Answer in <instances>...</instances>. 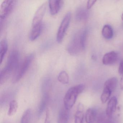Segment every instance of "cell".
Here are the masks:
<instances>
[{"label": "cell", "mask_w": 123, "mask_h": 123, "mask_svg": "<svg viewBox=\"0 0 123 123\" xmlns=\"http://www.w3.org/2000/svg\"><path fill=\"white\" fill-rule=\"evenodd\" d=\"M19 54L16 50L11 52L8 58L5 67L0 72V85H3L15 72L18 66Z\"/></svg>", "instance_id": "obj_1"}, {"label": "cell", "mask_w": 123, "mask_h": 123, "mask_svg": "<svg viewBox=\"0 0 123 123\" xmlns=\"http://www.w3.org/2000/svg\"><path fill=\"white\" fill-rule=\"evenodd\" d=\"M85 31H78L71 39L67 47L69 54L75 55L79 54L85 47Z\"/></svg>", "instance_id": "obj_2"}, {"label": "cell", "mask_w": 123, "mask_h": 123, "mask_svg": "<svg viewBox=\"0 0 123 123\" xmlns=\"http://www.w3.org/2000/svg\"><path fill=\"white\" fill-rule=\"evenodd\" d=\"M85 88V85L80 84L71 87L68 89L64 98V108L69 110L74 105L79 94L82 92Z\"/></svg>", "instance_id": "obj_3"}, {"label": "cell", "mask_w": 123, "mask_h": 123, "mask_svg": "<svg viewBox=\"0 0 123 123\" xmlns=\"http://www.w3.org/2000/svg\"><path fill=\"white\" fill-rule=\"evenodd\" d=\"M34 58V55L30 54L26 57L21 63L18 65L13 76V83H16L23 78L29 68Z\"/></svg>", "instance_id": "obj_4"}, {"label": "cell", "mask_w": 123, "mask_h": 123, "mask_svg": "<svg viewBox=\"0 0 123 123\" xmlns=\"http://www.w3.org/2000/svg\"><path fill=\"white\" fill-rule=\"evenodd\" d=\"M71 18V12H68L63 18L57 31L56 39L59 43L62 42L64 37L66 31L69 27Z\"/></svg>", "instance_id": "obj_5"}, {"label": "cell", "mask_w": 123, "mask_h": 123, "mask_svg": "<svg viewBox=\"0 0 123 123\" xmlns=\"http://www.w3.org/2000/svg\"><path fill=\"white\" fill-rule=\"evenodd\" d=\"M16 1L13 0H5L2 2L0 8V18L4 20L11 13L13 10Z\"/></svg>", "instance_id": "obj_6"}, {"label": "cell", "mask_w": 123, "mask_h": 123, "mask_svg": "<svg viewBox=\"0 0 123 123\" xmlns=\"http://www.w3.org/2000/svg\"><path fill=\"white\" fill-rule=\"evenodd\" d=\"M47 8V3H44L38 8L34 14L33 19V26L42 23L44 16L46 12Z\"/></svg>", "instance_id": "obj_7"}, {"label": "cell", "mask_w": 123, "mask_h": 123, "mask_svg": "<svg viewBox=\"0 0 123 123\" xmlns=\"http://www.w3.org/2000/svg\"><path fill=\"white\" fill-rule=\"evenodd\" d=\"M118 58V55L115 51H111L106 54L104 56L102 62L106 65H111L116 63Z\"/></svg>", "instance_id": "obj_8"}, {"label": "cell", "mask_w": 123, "mask_h": 123, "mask_svg": "<svg viewBox=\"0 0 123 123\" xmlns=\"http://www.w3.org/2000/svg\"><path fill=\"white\" fill-rule=\"evenodd\" d=\"M117 100L115 96L111 98L109 101L106 107V114L109 118H111L116 109Z\"/></svg>", "instance_id": "obj_9"}, {"label": "cell", "mask_w": 123, "mask_h": 123, "mask_svg": "<svg viewBox=\"0 0 123 123\" xmlns=\"http://www.w3.org/2000/svg\"><path fill=\"white\" fill-rule=\"evenodd\" d=\"M62 5V1L61 0H49V7L51 15H54L57 14L61 8Z\"/></svg>", "instance_id": "obj_10"}, {"label": "cell", "mask_w": 123, "mask_h": 123, "mask_svg": "<svg viewBox=\"0 0 123 123\" xmlns=\"http://www.w3.org/2000/svg\"><path fill=\"white\" fill-rule=\"evenodd\" d=\"M84 118V107L80 103L78 105L77 111L75 115L74 123H83Z\"/></svg>", "instance_id": "obj_11"}, {"label": "cell", "mask_w": 123, "mask_h": 123, "mask_svg": "<svg viewBox=\"0 0 123 123\" xmlns=\"http://www.w3.org/2000/svg\"><path fill=\"white\" fill-rule=\"evenodd\" d=\"M43 28L42 23L33 26V28L30 33L29 38L31 41L36 40L40 36Z\"/></svg>", "instance_id": "obj_12"}, {"label": "cell", "mask_w": 123, "mask_h": 123, "mask_svg": "<svg viewBox=\"0 0 123 123\" xmlns=\"http://www.w3.org/2000/svg\"><path fill=\"white\" fill-rule=\"evenodd\" d=\"M8 48L7 41L6 38L3 39L0 42V64H2Z\"/></svg>", "instance_id": "obj_13"}, {"label": "cell", "mask_w": 123, "mask_h": 123, "mask_svg": "<svg viewBox=\"0 0 123 123\" xmlns=\"http://www.w3.org/2000/svg\"><path fill=\"white\" fill-rule=\"evenodd\" d=\"M69 118V110L65 108L60 111L58 117L57 123H68Z\"/></svg>", "instance_id": "obj_14"}, {"label": "cell", "mask_w": 123, "mask_h": 123, "mask_svg": "<svg viewBox=\"0 0 123 123\" xmlns=\"http://www.w3.org/2000/svg\"><path fill=\"white\" fill-rule=\"evenodd\" d=\"M118 84V79L113 77L108 79L104 83V87L106 88L111 92L114 91L116 88Z\"/></svg>", "instance_id": "obj_15"}, {"label": "cell", "mask_w": 123, "mask_h": 123, "mask_svg": "<svg viewBox=\"0 0 123 123\" xmlns=\"http://www.w3.org/2000/svg\"><path fill=\"white\" fill-rule=\"evenodd\" d=\"M96 112L92 108H89L85 114V120L86 123H94L96 118Z\"/></svg>", "instance_id": "obj_16"}, {"label": "cell", "mask_w": 123, "mask_h": 123, "mask_svg": "<svg viewBox=\"0 0 123 123\" xmlns=\"http://www.w3.org/2000/svg\"><path fill=\"white\" fill-rule=\"evenodd\" d=\"M102 34L106 39L111 38L113 36V31L111 27L108 25H104L102 29Z\"/></svg>", "instance_id": "obj_17"}, {"label": "cell", "mask_w": 123, "mask_h": 123, "mask_svg": "<svg viewBox=\"0 0 123 123\" xmlns=\"http://www.w3.org/2000/svg\"><path fill=\"white\" fill-rule=\"evenodd\" d=\"M18 108V103L15 100L11 101L10 102L9 109L8 111V115L9 116H12L15 114Z\"/></svg>", "instance_id": "obj_18"}, {"label": "cell", "mask_w": 123, "mask_h": 123, "mask_svg": "<svg viewBox=\"0 0 123 123\" xmlns=\"http://www.w3.org/2000/svg\"><path fill=\"white\" fill-rule=\"evenodd\" d=\"M60 82L63 85H67L69 83V77L67 72L62 71L59 74L57 78Z\"/></svg>", "instance_id": "obj_19"}, {"label": "cell", "mask_w": 123, "mask_h": 123, "mask_svg": "<svg viewBox=\"0 0 123 123\" xmlns=\"http://www.w3.org/2000/svg\"><path fill=\"white\" fill-rule=\"evenodd\" d=\"M31 117V109H26L23 114L21 123H30Z\"/></svg>", "instance_id": "obj_20"}, {"label": "cell", "mask_w": 123, "mask_h": 123, "mask_svg": "<svg viewBox=\"0 0 123 123\" xmlns=\"http://www.w3.org/2000/svg\"><path fill=\"white\" fill-rule=\"evenodd\" d=\"M112 92L106 88H104L103 92L101 96V100L103 103H105L109 99Z\"/></svg>", "instance_id": "obj_21"}, {"label": "cell", "mask_w": 123, "mask_h": 123, "mask_svg": "<svg viewBox=\"0 0 123 123\" xmlns=\"http://www.w3.org/2000/svg\"><path fill=\"white\" fill-rule=\"evenodd\" d=\"M51 117H50V111L49 109L47 108L46 110V116L44 123H50Z\"/></svg>", "instance_id": "obj_22"}, {"label": "cell", "mask_w": 123, "mask_h": 123, "mask_svg": "<svg viewBox=\"0 0 123 123\" xmlns=\"http://www.w3.org/2000/svg\"><path fill=\"white\" fill-rule=\"evenodd\" d=\"M96 0H89L88 1L87 5V9H90L93 6V5L95 4Z\"/></svg>", "instance_id": "obj_23"}, {"label": "cell", "mask_w": 123, "mask_h": 123, "mask_svg": "<svg viewBox=\"0 0 123 123\" xmlns=\"http://www.w3.org/2000/svg\"><path fill=\"white\" fill-rule=\"evenodd\" d=\"M105 121H105V116L103 114H101L98 117L97 123H105Z\"/></svg>", "instance_id": "obj_24"}, {"label": "cell", "mask_w": 123, "mask_h": 123, "mask_svg": "<svg viewBox=\"0 0 123 123\" xmlns=\"http://www.w3.org/2000/svg\"><path fill=\"white\" fill-rule=\"evenodd\" d=\"M118 73L121 75L123 73V60L121 61L119 65L118 68Z\"/></svg>", "instance_id": "obj_25"}, {"label": "cell", "mask_w": 123, "mask_h": 123, "mask_svg": "<svg viewBox=\"0 0 123 123\" xmlns=\"http://www.w3.org/2000/svg\"><path fill=\"white\" fill-rule=\"evenodd\" d=\"M121 80H120V87L121 89H123V73L121 75Z\"/></svg>", "instance_id": "obj_26"}, {"label": "cell", "mask_w": 123, "mask_h": 123, "mask_svg": "<svg viewBox=\"0 0 123 123\" xmlns=\"http://www.w3.org/2000/svg\"><path fill=\"white\" fill-rule=\"evenodd\" d=\"M105 123H116L111 119H108L106 121Z\"/></svg>", "instance_id": "obj_27"}, {"label": "cell", "mask_w": 123, "mask_h": 123, "mask_svg": "<svg viewBox=\"0 0 123 123\" xmlns=\"http://www.w3.org/2000/svg\"><path fill=\"white\" fill-rule=\"evenodd\" d=\"M121 18L122 19V20H123V13H122V15Z\"/></svg>", "instance_id": "obj_28"}]
</instances>
